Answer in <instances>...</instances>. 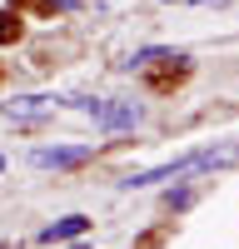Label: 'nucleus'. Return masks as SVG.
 Instances as JSON below:
<instances>
[{
    "instance_id": "f257e3e1",
    "label": "nucleus",
    "mask_w": 239,
    "mask_h": 249,
    "mask_svg": "<svg viewBox=\"0 0 239 249\" xmlns=\"http://www.w3.org/2000/svg\"><path fill=\"white\" fill-rule=\"evenodd\" d=\"M239 155L234 150H205V155H185V160H170V164H154V170H139V175H130L125 179V190H139V184H154V179H185V175H194V170H214V164H234Z\"/></svg>"
},
{
    "instance_id": "423d86ee",
    "label": "nucleus",
    "mask_w": 239,
    "mask_h": 249,
    "mask_svg": "<svg viewBox=\"0 0 239 249\" xmlns=\"http://www.w3.org/2000/svg\"><path fill=\"white\" fill-rule=\"evenodd\" d=\"M15 35H20V15L0 10V45H5V40H15Z\"/></svg>"
},
{
    "instance_id": "7ed1b4c3",
    "label": "nucleus",
    "mask_w": 239,
    "mask_h": 249,
    "mask_svg": "<svg viewBox=\"0 0 239 249\" xmlns=\"http://www.w3.org/2000/svg\"><path fill=\"white\" fill-rule=\"evenodd\" d=\"M95 155V144H55V150H35L30 160L40 170H70V164H85Z\"/></svg>"
},
{
    "instance_id": "39448f33",
    "label": "nucleus",
    "mask_w": 239,
    "mask_h": 249,
    "mask_svg": "<svg viewBox=\"0 0 239 249\" xmlns=\"http://www.w3.org/2000/svg\"><path fill=\"white\" fill-rule=\"evenodd\" d=\"M90 230V219L85 214H65L60 224H50V230H40V244H60V239H80Z\"/></svg>"
},
{
    "instance_id": "f03ea898",
    "label": "nucleus",
    "mask_w": 239,
    "mask_h": 249,
    "mask_svg": "<svg viewBox=\"0 0 239 249\" xmlns=\"http://www.w3.org/2000/svg\"><path fill=\"white\" fill-rule=\"evenodd\" d=\"M80 105L90 110V120L95 124H105V130H130V124H139V105L135 100H80Z\"/></svg>"
},
{
    "instance_id": "0eeeda50",
    "label": "nucleus",
    "mask_w": 239,
    "mask_h": 249,
    "mask_svg": "<svg viewBox=\"0 0 239 249\" xmlns=\"http://www.w3.org/2000/svg\"><path fill=\"white\" fill-rule=\"evenodd\" d=\"M0 170H5V160H0Z\"/></svg>"
},
{
    "instance_id": "20e7f679",
    "label": "nucleus",
    "mask_w": 239,
    "mask_h": 249,
    "mask_svg": "<svg viewBox=\"0 0 239 249\" xmlns=\"http://www.w3.org/2000/svg\"><path fill=\"white\" fill-rule=\"evenodd\" d=\"M55 110H60L55 95H15L10 105H5L10 120H40V115H55Z\"/></svg>"
}]
</instances>
